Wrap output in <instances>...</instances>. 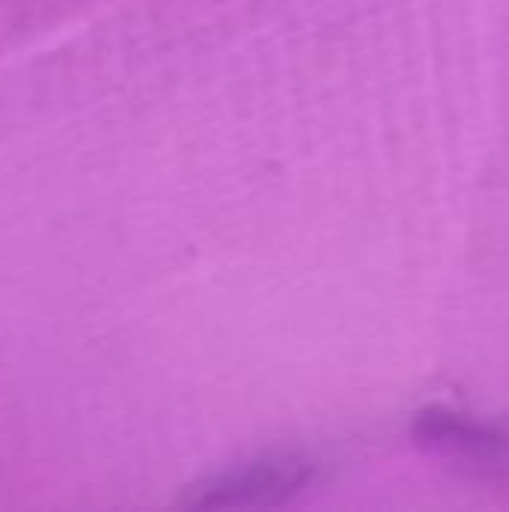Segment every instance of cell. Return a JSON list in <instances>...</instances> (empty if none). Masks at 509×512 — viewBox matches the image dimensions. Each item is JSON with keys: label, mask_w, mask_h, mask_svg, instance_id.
I'll return each mask as SVG.
<instances>
[{"label": "cell", "mask_w": 509, "mask_h": 512, "mask_svg": "<svg viewBox=\"0 0 509 512\" xmlns=\"http://www.w3.org/2000/svg\"><path fill=\"white\" fill-rule=\"evenodd\" d=\"M318 477V462L303 453H264L213 471L183 489L186 510H264L297 498Z\"/></svg>", "instance_id": "obj_1"}, {"label": "cell", "mask_w": 509, "mask_h": 512, "mask_svg": "<svg viewBox=\"0 0 509 512\" xmlns=\"http://www.w3.org/2000/svg\"><path fill=\"white\" fill-rule=\"evenodd\" d=\"M414 438L417 444L438 450V453H453V456H468V459H504L509 453V435L501 429L471 420L465 414L447 411V408H426L414 417Z\"/></svg>", "instance_id": "obj_2"}]
</instances>
